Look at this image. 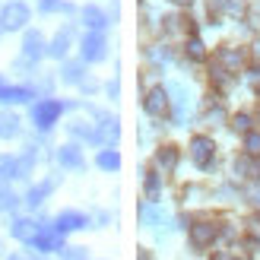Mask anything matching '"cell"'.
I'll return each instance as SVG.
<instances>
[{
	"mask_svg": "<svg viewBox=\"0 0 260 260\" xmlns=\"http://www.w3.org/2000/svg\"><path fill=\"white\" fill-rule=\"evenodd\" d=\"M60 114H63V102H57V99H42V102L32 108V121H35V127L48 130V127L57 124Z\"/></svg>",
	"mask_w": 260,
	"mask_h": 260,
	"instance_id": "cell-1",
	"label": "cell"
},
{
	"mask_svg": "<svg viewBox=\"0 0 260 260\" xmlns=\"http://www.w3.org/2000/svg\"><path fill=\"white\" fill-rule=\"evenodd\" d=\"M29 22V7L25 4H16V0H13V4H7L4 7V13H0V25H4V29H22V25Z\"/></svg>",
	"mask_w": 260,
	"mask_h": 260,
	"instance_id": "cell-2",
	"label": "cell"
},
{
	"mask_svg": "<svg viewBox=\"0 0 260 260\" xmlns=\"http://www.w3.org/2000/svg\"><path fill=\"white\" fill-rule=\"evenodd\" d=\"M213 140L210 137H193L190 140V155H193V165L197 168H210L213 165Z\"/></svg>",
	"mask_w": 260,
	"mask_h": 260,
	"instance_id": "cell-3",
	"label": "cell"
},
{
	"mask_svg": "<svg viewBox=\"0 0 260 260\" xmlns=\"http://www.w3.org/2000/svg\"><path fill=\"white\" fill-rule=\"evenodd\" d=\"M143 108H146V114H152V118H162V114L168 111V92L162 86H155L146 95V102H143Z\"/></svg>",
	"mask_w": 260,
	"mask_h": 260,
	"instance_id": "cell-4",
	"label": "cell"
},
{
	"mask_svg": "<svg viewBox=\"0 0 260 260\" xmlns=\"http://www.w3.org/2000/svg\"><path fill=\"white\" fill-rule=\"evenodd\" d=\"M105 57V38L102 32H89L83 38V60H102Z\"/></svg>",
	"mask_w": 260,
	"mask_h": 260,
	"instance_id": "cell-5",
	"label": "cell"
},
{
	"mask_svg": "<svg viewBox=\"0 0 260 260\" xmlns=\"http://www.w3.org/2000/svg\"><path fill=\"white\" fill-rule=\"evenodd\" d=\"M57 162H60L63 168H73V172L86 168L83 152H80V146H73V143H67V146H60V149H57Z\"/></svg>",
	"mask_w": 260,
	"mask_h": 260,
	"instance_id": "cell-6",
	"label": "cell"
},
{
	"mask_svg": "<svg viewBox=\"0 0 260 260\" xmlns=\"http://www.w3.org/2000/svg\"><path fill=\"white\" fill-rule=\"evenodd\" d=\"M86 225H89V219H86L83 213H73V210L60 213V216H57V222H54V229L60 232V235H67V232H76V229H86Z\"/></svg>",
	"mask_w": 260,
	"mask_h": 260,
	"instance_id": "cell-7",
	"label": "cell"
},
{
	"mask_svg": "<svg viewBox=\"0 0 260 260\" xmlns=\"http://www.w3.org/2000/svg\"><path fill=\"white\" fill-rule=\"evenodd\" d=\"M35 92L32 89H25V86H4L0 83V102L4 105H19V102H29Z\"/></svg>",
	"mask_w": 260,
	"mask_h": 260,
	"instance_id": "cell-8",
	"label": "cell"
},
{
	"mask_svg": "<svg viewBox=\"0 0 260 260\" xmlns=\"http://www.w3.org/2000/svg\"><path fill=\"white\" fill-rule=\"evenodd\" d=\"M190 241H193V248H206V244H213L216 241V225L213 222H197L190 229Z\"/></svg>",
	"mask_w": 260,
	"mask_h": 260,
	"instance_id": "cell-9",
	"label": "cell"
},
{
	"mask_svg": "<svg viewBox=\"0 0 260 260\" xmlns=\"http://www.w3.org/2000/svg\"><path fill=\"white\" fill-rule=\"evenodd\" d=\"M22 54L29 57V60H38L45 54V38H42V32H25V38H22Z\"/></svg>",
	"mask_w": 260,
	"mask_h": 260,
	"instance_id": "cell-10",
	"label": "cell"
},
{
	"mask_svg": "<svg viewBox=\"0 0 260 260\" xmlns=\"http://www.w3.org/2000/svg\"><path fill=\"white\" fill-rule=\"evenodd\" d=\"M38 232H42V225H35L32 219H16V222H13V235L19 241H32Z\"/></svg>",
	"mask_w": 260,
	"mask_h": 260,
	"instance_id": "cell-11",
	"label": "cell"
},
{
	"mask_svg": "<svg viewBox=\"0 0 260 260\" xmlns=\"http://www.w3.org/2000/svg\"><path fill=\"white\" fill-rule=\"evenodd\" d=\"M83 22L89 25V29L102 32V29H105V25H108V16H105V13H102L99 7H86V10H83Z\"/></svg>",
	"mask_w": 260,
	"mask_h": 260,
	"instance_id": "cell-12",
	"label": "cell"
},
{
	"mask_svg": "<svg viewBox=\"0 0 260 260\" xmlns=\"http://www.w3.org/2000/svg\"><path fill=\"white\" fill-rule=\"evenodd\" d=\"M19 134V118L10 111H0V140H10Z\"/></svg>",
	"mask_w": 260,
	"mask_h": 260,
	"instance_id": "cell-13",
	"label": "cell"
},
{
	"mask_svg": "<svg viewBox=\"0 0 260 260\" xmlns=\"http://www.w3.org/2000/svg\"><path fill=\"white\" fill-rule=\"evenodd\" d=\"M155 165L165 168V172H172V168L178 165V149L175 146H162L159 152H155Z\"/></svg>",
	"mask_w": 260,
	"mask_h": 260,
	"instance_id": "cell-14",
	"label": "cell"
},
{
	"mask_svg": "<svg viewBox=\"0 0 260 260\" xmlns=\"http://www.w3.org/2000/svg\"><path fill=\"white\" fill-rule=\"evenodd\" d=\"M95 162H99V168H105V172H118V168H121V155L114 149H102Z\"/></svg>",
	"mask_w": 260,
	"mask_h": 260,
	"instance_id": "cell-15",
	"label": "cell"
},
{
	"mask_svg": "<svg viewBox=\"0 0 260 260\" xmlns=\"http://www.w3.org/2000/svg\"><path fill=\"white\" fill-rule=\"evenodd\" d=\"M51 190H54V181H45V184H38V187H32L29 193H25V203H29V206H38Z\"/></svg>",
	"mask_w": 260,
	"mask_h": 260,
	"instance_id": "cell-16",
	"label": "cell"
},
{
	"mask_svg": "<svg viewBox=\"0 0 260 260\" xmlns=\"http://www.w3.org/2000/svg\"><path fill=\"white\" fill-rule=\"evenodd\" d=\"M67 48H70V32H57L54 42H51V48H48V54L51 57H63V54H67Z\"/></svg>",
	"mask_w": 260,
	"mask_h": 260,
	"instance_id": "cell-17",
	"label": "cell"
},
{
	"mask_svg": "<svg viewBox=\"0 0 260 260\" xmlns=\"http://www.w3.org/2000/svg\"><path fill=\"white\" fill-rule=\"evenodd\" d=\"M219 60H222L225 67H241L244 54H241V51H235V48H225V51H219Z\"/></svg>",
	"mask_w": 260,
	"mask_h": 260,
	"instance_id": "cell-18",
	"label": "cell"
},
{
	"mask_svg": "<svg viewBox=\"0 0 260 260\" xmlns=\"http://www.w3.org/2000/svg\"><path fill=\"white\" fill-rule=\"evenodd\" d=\"M83 80V63H67L63 67V83H80Z\"/></svg>",
	"mask_w": 260,
	"mask_h": 260,
	"instance_id": "cell-19",
	"label": "cell"
},
{
	"mask_svg": "<svg viewBox=\"0 0 260 260\" xmlns=\"http://www.w3.org/2000/svg\"><path fill=\"white\" fill-rule=\"evenodd\" d=\"M187 57H190V60H203V57H206L200 38H190V42H187Z\"/></svg>",
	"mask_w": 260,
	"mask_h": 260,
	"instance_id": "cell-20",
	"label": "cell"
},
{
	"mask_svg": "<svg viewBox=\"0 0 260 260\" xmlns=\"http://www.w3.org/2000/svg\"><path fill=\"white\" fill-rule=\"evenodd\" d=\"M232 127H235L238 134H248V130H251V114H235V121H232Z\"/></svg>",
	"mask_w": 260,
	"mask_h": 260,
	"instance_id": "cell-21",
	"label": "cell"
},
{
	"mask_svg": "<svg viewBox=\"0 0 260 260\" xmlns=\"http://www.w3.org/2000/svg\"><path fill=\"white\" fill-rule=\"evenodd\" d=\"M244 149H248L251 155H260V134H248V137H244Z\"/></svg>",
	"mask_w": 260,
	"mask_h": 260,
	"instance_id": "cell-22",
	"label": "cell"
},
{
	"mask_svg": "<svg viewBox=\"0 0 260 260\" xmlns=\"http://www.w3.org/2000/svg\"><path fill=\"white\" fill-rule=\"evenodd\" d=\"M235 172H238V175H248V178H257V168H254L248 159H238V162H235Z\"/></svg>",
	"mask_w": 260,
	"mask_h": 260,
	"instance_id": "cell-23",
	"label": "cell"
},
{
	"mask_svg": "<svg viewBox=\"0 0 260 260\" xmlns=\"http://www.w3.org/2000/svg\"><path fill=\"white\" fill-rule=\"evenodd\" d=\"M13 206H16V193L0 190V210H13Z\"/></svg>",
	"mask_w": 260,
	"mask_h": 260,
	"instance_id": "cell-24",
	"label": "cell"
},
{
	"mask_svg": "<svg viewBox=\"0 0 260 260\" xmlns=\"http://www.w3.org/2000/svg\"><path fill=\"white\" fill-rule=\"evenodd\" d=\"M146 193H149V197H155V193H159V175H155V172L146 175Z\"/></svg>",
	"mask_w": 260,
	"mask_h": 260,
	"instance_id": "cell-25",
	"label": "cell"
},
{
	"mask_svg": "<svg viewBox=\"0 0 260 260\" xmlns=\"http://www.w3.org/2000/svg\"><path fill=\"white\" fill-rule=\"evenodd\" d=\"M60 10V0H42V13H54Z\"/></svg>",
	"mask_w": 260,
	"mask_h": 260,
	"instance_id": "cell-26",
	"label": "cell"
},
{
	"mask_svg": "<svg viewBox=\"0 0 260 260\" xmlns=\"http://www.w3.org/2000/svg\"><path fill=\"white\" fill-rule=\"evenodd\" d=\"M86 254H83V248H70V260H83Z\"/></svg>",
	"mask_w": 260,
	"mask_h": 260,
	"instance_id": "cell-27",
	"label": "cell"
},
{
	"mask_svg": "<svg viewBox=\"0 0 260 260\" xmlns=\"http://www.w3.org/2000/svg\"><path fill=\"white\" fill-rule=\"evenodd\" d=\"M175 4H181V7H184V4H193V0H175Z\"/></svg>",
	"mask_w": 260,
	"mask_h": 260,
	"instance_id": "cell-28",
	"label": "cell"
},
{
	"mask_svg": "<svg viewBox=\"0 0 260 260\" xmlns=\"http://www.w3.org/2000/svg\"><path fill=\"white\" fill-rule=\"evenodd\" d=\"M216 260H232V257H225V254H219V257H216Z\"/></svg>",
	"mask_w": 260,
	"mask_h": 260,
	"instance_id": "cell-29",
	"label": "cell"
},
{
	"mask_svg": "<svg viewBox=\"0 0 260 260\" xmlns=\"http://www.w3.org/2000/svg\"><path fill=\"white\" fill-rule=\"evenodd\" d=\"M13 260H22V257H13Z\"/></svg>",
	"mask_w": 260,
	"mask_h": 260,
	"instance_id": "cell-30",
	"label": "cell"
}]
</instances>
